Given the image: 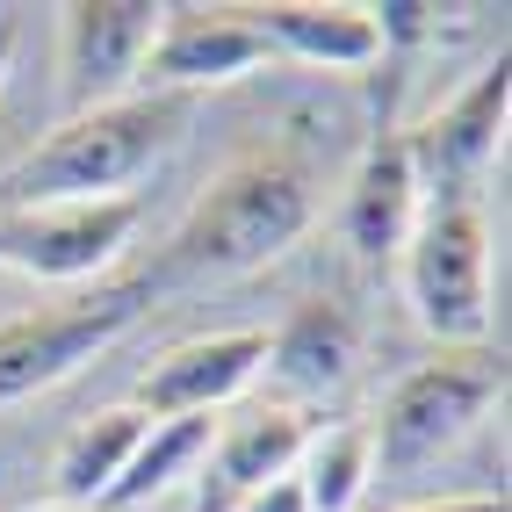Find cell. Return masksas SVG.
<instances>
[{
  "label": "cell",
  "mask_w": 512,
  "mask_h": 512,
  "mask_svg": "<svg viewBox=\"0 0 512 512\" xmlns=\"http://www.w3.org/2000/svg\"><path fill=\"white\" fill-rule=\"evenodd\" d=\"M361 361V325L339 296H303L296 311L267 332V383L282 390V404H303V397H325L354 375Z\"/></svg>",
  "instance_id": "4fadbf2b"
},
{
  "label": "cell",
  "mask_w": 512,
  "mask_h": 512,
  "mask_svg": "<svg viewBox=\"0 0 512 512\" xmlns=\"http://www.w3.org/2000/svg\"><path fill=\"white\" fill-rule=\"evenodd\" d=\"M145 202H51V210H0V267L22 282H94L138 238Z\"/></svg>",
  "instance_id": "8992f818"
},
{
  "label": "cell",
  "mask_w": 512,
  "mask_h": 512,
  "mask_svg": "<svg viewBox=\"0 0 512 512\" xmlns=\"http://www.w3.org/2000/svg\"><path fill=\"white\" fill-rule=\"evenodd\" d=\"M145 412L138 404H109V412H94V419H80L73 433L58 440V455H51V505H73V512H94L101 505V491L123 476V462H130V448L145 440Z\"/></svg>",
  "instance_id": "9a60e30c"
},
{
  "label": "cell",
  "mask_w": 512,
  "mask_h": 512,
  "mask_svg": "<svg viewBox=\"0 0 512 512\" xmlns=\"http://www.w3.org/2000/svg\"><path fill=\"white\" fill-rule=\"evenodd\" d=\"M152 296H159L152 275H130V282H109V289H94L80 303H51V311L8 318L0 325V412L73 383L87 361H101L123 332L145 325Z\"/></svg>",
  "instance_id": "5b68a950"
},
{
  "label": "cell",
  "mask_w": 512,
  "mask_h": 512,
  "mask_svg": "<svg viewBox=\"0 0 512 512\" xmlns=\"http://www.w3.org/2000/svg\"><path fill=\"white\" fill-rule=\"evenodd\" d=\"M166 0H73L58 8V65H65V116L109 109L138 87L145 51L159 37Z\"/></svg>",
  "instance_id": "52a82bcc"
},
{
  "label": "cell",
  "mask_w": 512,
  "mask_h": 512,
  "mask_svg": "<svg viewBox=\"0 0 512 512\" xmlns=\"http://www.w3.org/2000/svg\"><path fill=\"white\" fill-rule=\"evenodd\" d=\"M397 282L419 332L440 347H484L491 332V231L469 195H440L419 210L412 238L397 253Z\"/></svg>",
  "instance_id": "3957f363"
},
{
  "label": "cell",
  "mask_w": 512,
  "mask_h": 512,
  "mask_svg": "<svg viewBox=\"0 0 512 512\" xmlns=\"http://www.w3.org/2000/svg\"><path fill=\"white\" fill-rule=\"evenodd\" d=\"M22 512H73V505H22Z\"/></svg>",
  "instance_id": "44dd1931"
},
{
  "label": "cell",
  "mask_w": 512,
  "mask_h": 512,
  "mask_svg": "<svg viewBox=\"0 0 512 512\" xmlns=\"http://www.w3.org/2000/svg\"><path fill=\"white\" fill-rule=\"evenodd\" d=\"M505 397V361L491 347H440L412 375H397L383 397V419H368L375 433V469H426L433 455H448L455 440H469L491 419V404Z\"/></svg>",
  "instance_id": "277c9868"
},
{
  "label": "cell",
  "mask_w": 512,
  "mask_h": 512,
  "mask_svg": "<svg viewBox=\"0 0 512 512\" xmlns=\"http://www.w3.org/2000/svg\"><path fill=\"white\" fill-rule=\"evenodd\" d=\"M275 58L260 44V29L246 22V8H166L159 15V37L145 51V87L138 94H202V87H231L260 73Z\"/></svg>",
  "instance_id": "30bf717a"
},
{
  "label": "cell",
  "mask_w": 512,
  "mask_h": 512,
  "mask_svg": "<svg viewBox=\"0 0 512 512\" xmlns=\"http://www.w3.org/2000/svg\"><path fill=\"white\" fill-rule=\"evenodd\" d=\"M246 22L260 29V44L275 58H303V65H325V73L383 65L375 8H354V0H260V8H246Z\"/></svg>",
  "instance_id": "5bb4252c"
},
{
  "label": "cell",
  "mask_w": 512,
  "mask_h": 512,
  "mask_svg": "<svg viewBox=\"0 0 512 512\" xmlns=\"http://www.w3.org/2000/svg\"><path fill=\"white\" fill-rule=\"evenodd\" d=\"M375 484V433L368 419H347V426H318L311 448L296 462V491L311 512H354Z\"/></svg>",
  "instance_id": "e0dca14e"
},
{
  "label": "cell",
  "mask_w": 512,
  "mask_h": 512,
  "mask_svg": "<svg viewBox=\"0 0 512 512\" xmlns=\"http://www.w3.org/2000/svg\"><path fill=\"white\" fill-rule=\"evenodd\" d=\"M318 224V166L296 145H246L224 159V174L188 202V217L166 231V253L152 267L159 282H231L282 260Z\"/></svg>",
  "instance_id": "6da1fadb"
},
{
  "label": "cell",
  "mask_w": 512,
  "mask_h": 512,
  "mask_svg": "<svg viewBox=\"0 0 512 512\" xmlns=\"http://www.w3.org/2000/svg\"><path fill=\"white\" fill-rule=\"evenodd\" d=\"M311 433H318V419L303 404H282V397L238 404L231 419H217L210 455H202V512H231L246 491L275 484V476H296Z\"/></svg>",
  "instance_id": "8fae6325"
},
{
  "label": "cell",
  "mask_w": 512,
  "mask_h": 512,
  "mask_svg": "<svg viewBox=\"0 0 512 512\" xmlns=\"http://www.w3.org/2000/svg\"><path fill=\"white\" fill-rule=\"evenodd\" d=\"M404 512H512V505H505V491H462V498H426Z\"/></svg>",
  "instance_id": "d6986e66"
},
{
  "label": "cell",
  "mask_w": 512,
  "mask_h": 512,
  "mask_svg": "<svg viewBox=\"0 0 512 512\" xmlns=\"http://www.w3.org/2000/svg\"><path fill=\"white\" fill-rule=\"evenodd\" d=\"M404 130L412 123H397V80H390L383 116H375L368 145H361L354 174H347V195H339V238H347L354 260H368V267L397 260L404 238H412V224H419V210H426V181L412 166Z\"/></svg>",
  "instance_id": "ba28073f"
},
{
  "label": "cell",
  "mask_w": 512,
  "mask_h": 512,
  "mask_svg": "<svg viewBox=\"0 0 512 512\" xmlns=\"http://www.w3.org/2000/svg\"><path fill=\"white\" fill-rule=\"evenodd\" d=\"M505 109H512V58L498 51V65H484L462 94H448L419 130H404L419 181L469 188V181L498 159V145H505Z\"/></svg>",
  "instance_id": "7c38bea8"
},
{
  "label": "cell",
  "mask_w": 512,
  "mask_h": 512,
  "mask_svg": "<svg viewBox=\"0 0 512 512\" xmlns=\"http://www.w3.org/2000/svg\"><path fill=\"white\" fill-rule=\"evenodd\" d=\"M210 433H217V419H152L145 440L130 448L123 476H116L109 491H101L94 512H138V505L166 498V491L181 484V476L202 469V455H210Z\"/></svg>",
  "instance_id": "2e32d148"
},
{
  "label": "cell",
  "mask_w": 512,
  "mask_h": 512,
  "mask_svg": "<svg viewBox=\"0 0 512 512\" xmlns=\"http://www.w3.org/2000/svg\"><path fill=\"white\" fill-rule=\"evenodd\" d=\"M195 123L188 94H123L109 109L65 116L44 145L0 166V210H51V202H116L152 166L181 152Z\"/></svg>",
  "instance_id": "7a4b0ae2"
},
{
  "label": "cell",
  "mask_w": 512,
  "mask_h": 512,
  "mask_svg": "<svg viewBox=\"0 0 512 512\" xmlns=\"http://www.w3.org/2000/svg\"><path fill=\"white\" fill-rule=\"evenodd\" d=\"M231 512H311L303 505V491H296V476H275V484H260V491H246Z\"/></svg>",
  "instance_id": "ac0fdd59"
},
{
  "label": "cell",
  "mask_w": 512,
  "mask_h": 512,
  "mask_svg": "<svg viewBox=\"0 0 512 512\" xmlns=\"http://www.w3.org/2000/svg\"><path fill=\"white\" fill-rule=\"evenodd\" d=\"M267 368V325H231V332H195L174 339L152 368L138 375V412L145 419H217L224 404H238Z\"/></svg>",
  "instance_id": "9c48e42d"
},
{
  "label": "cell",
  "mask_w": 512,
  "mask_h": 512,
  "mask_svg": "<svg viewBox=\"0 0 512 512\" xmlns=\"http://www.w3.org/2000/svg\"><path fill=\"white\" fill-rule=\"evenodd\" d=\"M15 51H22V22L0 8V87H8V65H15Z\"/></svg>",
  "instance_id": "ffe728a7"
}]
</instances>
